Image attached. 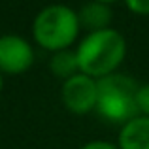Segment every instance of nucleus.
Here are the masks:
<instances>
[{"label":"nucleus","instance_id":"10","mask_svg":"<svg viewBox=\"0 0 149 149\" xmlns=\"http://www.w3.org/2000/svg\"><path fill=\"white\" fill-rule=\"evenodd\" d=\"M127 10L138 17H149V0H123Z\"/></svg>","mask_w":149,"mask_h":149},{"label":"nucleus","instance_id":"13","mask_svg":"<svg viewBox=\"0 0 149 149\" xmlns=\"http://www.w3.org/2000/svg\"><path fill=\"white\" fill-rule=\"evenodd\" d=\"M2 89H4V74L0 72V93H2Z\"/></svg>","mask_w":149,"mask_h":149},{"label":"nucleus","instance_id":"6","mask_svg":"<svg viewBox=\"0 0 149 149\" xmlns=\"http://www.w3.org/2000/svg\"><path fill=\"white\" fill-rule=\"evenodd\" d=\"M115 143L119 149H149V117L136 115L119 127Z\"/></svg>","mask_w":149,"mask_h":149},{"label":"nucleus","instance_id":"12","mask_svg":"<svg viewBox=\"0 0 149 149\" xmlns=\"http://www.w3.org/2000/svg\"><path fill=\"white\" fill-rule=\"evenodd\" d=\"M96 2H104V4H109V6H111V4L119 2V0H96Z\"/></svg>","mask_w":149,"mask_h":149},{"label":"nucleus","instance_id":"8","mask_svg":"<svg viewBox=\"0 0 149 149\" xmlns=\"http://www.w3.org/2000/svg\"><path fill=\"white\" fill-rule=\"evenodd\" d=\"M49 70L55 77H58L61 81H66L68 77L79 74V64H77L76 49H62L51 53L49 58Z\"/></svg>","mask_w":149,"mask_h":149},{"label":"nucleus","instance_id":"1","mask_svg":"<svg viewBox=\"0 0 149 149\" xmlns=\"http://www.w3.org/2000/svg\"><path fill=\"white\" fill-rule=\"evenodd\" d=\"M127 40L117 29L109 26L96 32H85L76 44V57L79 72L95 79L119 72L127 58Z\"/></svg>","mask_w":149,"mask_h":149},{"label":"nucleus","instance_id":"4","mask_svg":"<svg viewBox=\"0 0 149 149\" xmlns=\"http://www.w3.org/2000/svg\"><path fill=\"white\" fill-rule=\"evenodd\" d=\"M98 100V79L85 74H76L62 81L61 102L74 115H87L96 109Z\"/></svg>","mask_w":149,"mask_h":149},{"label":"nucleus","instance_id":"3","mask_svg":"<svg viewBox=\"0 0 149 149\" xmlns=\"http://www.w3.org/2000/svg\"><path fill=\"white\" fill-rule=\"evenodd\" d=\"M140 85L134 77L127 74H109V76L98 79V100L96 109L106 123L123 127L127 121L138 115L136 108V91Z\"/></svg>","mask_w":149,"mask_h":149},{"label":"nucleus","instance_id":"2","mask_svg":"<svg viewBox=\"0 0 149 149\" xmlns=\"http://www.w3.org/2000/svg\"><path fill=\"white\" fill-rule=\"evenodd\" d=\"M79 34L77 11L66 4H49L42 8L32 21L34 44L49 53L76 47Z\"/></svg>","mask_w":149,"mask_h":149},{"label":"nucleus","instance_id":"9","mask_svg":"<svg viewBox=\"0 0 149 149\" xmlns=\"http://www.w3.org/2000/svg\"><path fill=\"white\" fill-rule=\"evenodd\" d=\"M136 108L138 115L149 117V83H142L136 91Z\"/></svg>","mask_w":149,"mask_h":149},{"label":"nucleus","instance_id":"5","mask_svg":"<svg viewBox=\"0 0 149 149\" xmlns=\"http://www.w3.org/2000/svg\"><path fill=\"white\" fill-rule=\"evenodd\" d=\"M34 45L19 34L0 36V72L4 76H21L34 64Z\"/></svg>","mask_w":149,"mask_h":149},{"label":"nucleus","instance_id":"11","mask_svg":"<svg viewBox=\"0 0 149 149\" xmlns=\"http://www.w3.org/2000/svg\"><path fill=\"white\" fill-rule=\"evenodd\" d=\"M79 149H119L117 143L113 142H106V140H93V142L83 143Z\"/></svg>","mask_w":149,"mask_h":149},{"label":"nucleus","instance_id":"7","mask_svg":"<svg viewBox=\"0 0 149 149\" xmlns=\"http://www.w3.org/2000/svg\"><path fill=\"white\" fill-rule=\"evenodd\" d=\"M77 19H79L81 30H85V32H96V30H104V29L111 26L113 11H111L109 4L89 0L87 4H83L79 8Z\"/></svg>","mask_w":149,"mask_h":149}]
</instances>
